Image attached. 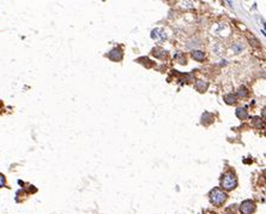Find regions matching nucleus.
<instances>
[{"mask_svg":"<svg viewBox=\"0 0 266 214\" xmlns=\"http://www.w3.org/2000/svg\"><path fill=\"white\" fill-rule=\"evenodd\" d=\"M122 49L121 48H113L110 52L108 53V57L110 60H113V62H120V60L122 59Z\"/></svg>","mask_w":266,"mask_h":214,"instance_id":"obj_5","label":"nucleus"},{"mask_svg":"<svg viewBox=\"0 0 266 214\" xmlns=\"http://www.w3.org/2000/svg\"><path fill=\"white\" fill-rule=\"evenodd\" d=\"M151 37L155 41H163V40L167 39V35H166V31L162 28H156L151 31Z\"/></svg>","mask_w":266,"mask_h":214,"instance_id":"obj_4","label":"nucleus"},{"mask_svg":"<svg viewBox=\"0 0 266 214\" xmlns=\"http://www.w3.org/2000/svg\"><path fill=\"white\" fill-rule=\"evenodd\" d=\"M224 101H226L228 105H234L236 102V96L234 94H227L224 96Z\"/></svg>","mask_w":266,"mask_h":214,"instance_id":"obj_10","label":"nucleus"},{"mask_svg":"<svg viewBox=\"0 0 266 214\" xmlns=\"http://www.w3.org/2000/svg\"><path fill=\"white\" fill-rule=\"evenodd\" d=\"M237 95L240 96V98H246V96L248 95V90H247V88H246V87H244V85L240 87V89H238Z\"/></svg>","mask_w":266,"mask_h":214,"instance_id":"obj_11","label":"nucleus"},{"mask_svg":"<svg viewBox=\"0 0 266 214\" xmlns=\"http://www.w3.org/2000/svg\"><path fill=\"white\" fill-rule=\"evenodd\" d=\"M227 198H228L227 192L224 190L218 189V188L211 190V192H210V201L215 206H222L227 201Z\"/></svg>","mask_w":266,"mask_h":214,"instance_id":"obj_1","label":"nucleus"},{"mask_svg":"<svg viewBox=\"0 0 266 214\" xmlns=\"http://www.w3.org/2000/svg\"><path fill=\"white\" fill-rule=\"evenodd\" d=\"M252 124H253L255 128H260L261 126V118H259V117H254L253 120H252Z\"/></svg>","mask_w":266,"mask_h":214,"instance_id":"obj_12","label":"nucleus"},{"mask_svg":"<svg viewBox=\"0 0 266 214\" xmlns=\"http://www.w3.org/2000/svg\"><path fill=\"white\" fill-rule=\"evenodd\" d=\"M213 122V116L212 114H210V113H204L203 114V117H201V123L204 124V125H209V124H211Z\"/></svg>","mask_w":266,"mask_h":214,"instance_id":"obj_7","label":"nucleus"},{"mask_svg":"<svg viewBox=\"0 0 266 214\" xmlns=\"http://www.w3.org/2000/svg\"><path fill=\"white\" fill-rule=\"evenodd\" d=\"M207 87H209L207 82H204V81H197L195 82V88H197L198 91H200V93L205 91L207 89Z\"/></svg>","mask_w":266,"mask_h":214,"instance_id":"obj_6","label":"nucleus"},{"mask_svg":"<svg viewBox=\"0 0 266 214\" xmlns=\"http://www.w3.org/2000/svg\"><path fill=\"white\" fill-rule=\"evenodd\" d=\"M4 183H5V179H4V177L1 175H0V186L4 185Z\"/></svg>","mask_w":266,"mask_h":214,"instance_id":"obj_13","label":"nucleus"},{"mask_svg":"<svg viewBox=\"0 0 266 214\" xmlns=\"http://www.w3.org/2000/svg\"><path fill=\"white\" fill-rule=\"evenodd\" d=\"M255 211V203L252 200H246L240 206L241 214H253Z\"/></svg>","mask_w":266,"mask_h":214,"instance_id":"obj_3","label":"nucleus"},{"mask_svg":"<svg viewBox=\"0 0 266 214\" xmlns=\"http://www.w3.org/2000/svg\"><path fill=\"white\" fill-rule=\"evenodd\" d=\"M192 58L194 60H198V62H201V60H204V58H205V53L201 52V51H193Z\"/></svg>","mask_w":266,"mask_h":214,"instance_id":"obj_9","label":"nucleus"},{"mask_svg":"<svg viewBox=\"0 0 266 214\" xmlns=\"http://www.w3.org/2000/svg\"><path fill=\"white\" fill-rule=\"evenodd\" d=\"M236 117L238 118V119H246V118H248V113H247V111H246V108H242V107H238V108L236 110Z\"/></svg>","mask_w":266,"mask_h":214,"instance_id":"obj_8","label":"nucleus"},{"mask_svg":"<svg viewBox=\"0 0 266 214\" xmlns=\"http://www.w3.org/2000/svg\"><path fill=\"white\" fill-rule=\"evenodd\" d=\"M237 185V179L235 177V175L233 173H226V175L222 176V179H221V186L223 188V190H227V191H230L236 188Z\"/></svg>","mask_w":266,"mask_h":214,"instance_id":"obj_2","label":"nucleus"}]
</instances>
